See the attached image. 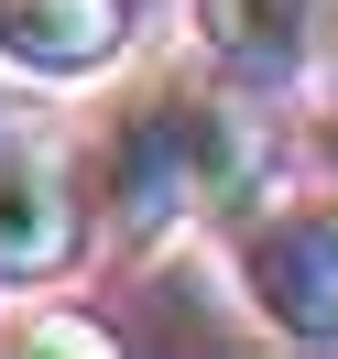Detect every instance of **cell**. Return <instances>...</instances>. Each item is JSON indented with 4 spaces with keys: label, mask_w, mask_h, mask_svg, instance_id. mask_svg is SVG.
I'll use <instances>...</instances> for the list:
<instances>
[{
    "label": "cell",
    "mask_w": 338,
    "mask_h": 359,
    "mask_svg": "<svg viewBox=\"0 0 338 359\" xmlns=\"http://www.w3.org/2000/svg\"><path fill=\"white\" fill-rule=\"evenodd\" d=\"M88 185H98V218H110L120 250H164V240H186V229H207V218L262 207L273 142L251 131L240 98L197 88V76H153V88L98 131Z\"/></svg>",
    "instance_id": "1"
},
{
    "label": "cell",
    "mask_w": 338,
    "mask_h": 359,
    "mask_svg": "<svg viewBox=\"0 0 338 359\" xmlns=\"http://www.w3.org/2000/svg\"><path fill=\"white\" fill-rule=\"evenodd\" d=\"M88 250V196L66 175V142L33 109H0V283H55Z\"/></svg>",
    "instance_id": "2"
},
{
    "label": "cell",
    "mask_w": 338,
    "mask_h": 359,
    "mask_svg": "<svg viewBox=\"0 0 338 359\" xmlns=\"http://www.w3.org/2000/svg\"><path fill=\"white\" fill-rule=\"evenodd\" d=\"M229 262H240V294H251L262 327L306 337V348H338V196L251 218Z\"/></svg>",
    "instance_id": "3"
},
{
    "label": "cell",
    "mask_w": 338,
    "mask_h": 359,
    "mask_svg": "<svg viewBox=\"0 0 338 359\" xmlns=\"http://www.w3.org/2000/svg\"><path fill=\"white\" fill-rule=\"evenodd\" d=\"M131 55V0H0V66L33 88H88Z\"/></svg>",
    "instance_id": "4"
},
{
    "label": "cell",
    "mask_w": 338,
    "mask_h": 359,
    "mask_svg": "<svg viewBox=\"0 0 338 359\" xmlns=\"http://www.w3.org/2000/svg\"><path fill=\"white\" fill-rule=\"evenodd\" d=\"M197 44L251 88H294V76L327 66L338 0H197Z\"/></svg>",
    "instance_id": "5"
},
{
    "label": "cell",
    "mask_w": 338,
    "mask_h": 359,
    "mask_svg": "<svg viewBox=\"0 0 338 359\" xmlns=\"http://www.w3.org/2000/svg\"><path fill=\"white\" fill-rule=\"evenodd\" d=\"M11 348H110V327H88V316H11Z\"/></svg>",
    "instance_id": "6"
}]
</instances>
